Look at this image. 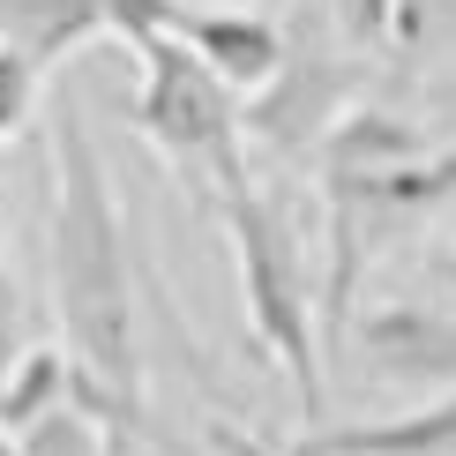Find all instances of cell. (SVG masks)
Here are the masks:
<instances>
[{
    "label": "cell",
    "instance_id": "cell-8",
    "mask_svg": "<svg viewBox=\"0 0 456 456\" xmlns=\"http://www.w3.org/2000/svg\"><path fill=\"white\" fill-rule=\"evenodd\" d=\"M330 187H345L359 210H434V202H456V150H442V158L419 150L382 173H330Z\"/></svg>",
    "mask_w": 456,
    "mask_h": 456
},
{
    "label": "cell",
    "instance_id": "cell-12",
    "mask_svg": "<svg viewBox=\"0 0 456 456\" xmlns=\"http://www.w3.org/2000/svg\"><path fill=\"white\" fill-rule=\"evenodd\" d=\"M30 98H37V61H30L23 45H15V37H0V142L23 135Z\"/></svg>",
    "mask_w": 456,
    "mask_h": 456
},
{
    "label": "cell",
    "instance_id": "cell-7",
    "mask_svg": "<svg viewBox=\"0 0 456 456\" xmlns=\"http://www.w3.org/2000/svg\"><path fill=\"white\" fill-rule=\"evenodd\" d=\"M105 23H112V0H0V37H15L37 68H53Z\"/></svg>",
    "mask_w": 456,
    "mask_h": 456
},
{
    "label": "cell",
    "instance_id": "cell-16",
    "mask_svg": "<svg viewBox=\"0 0 456 456\" xmlns=\"http://www.w3.org/2000/svg\"><path fill=\"white\" fill-rule=\"evenodd\" d=\"M210 456H299V449H292V442H284V449H277V442H255L247 427H224V419H217V427H210Z\"/></svg>",
    "mask_w": 456,
    "mask_h": 456
},
{
    "label": "cell",
    "instance_id": "cell-2",
    "mask_svg": "<svg viewBox=\"0 0 456 456\" xmlns=\"http://www.w3.org/2000/svg\"><path fill=\"white\" fill-rule=\"evenodd\" d=\"M158 0H112V23L127 45L142 53V98H135V127L165 158L180 165H210L217 187L247 173L240 158V112H232V83L202 61L195 45H180L173 30L158 23Z\"/></svg>",
    "mask_w": 456,
    "mask_h": 456
},
{
    "label": "cell",
    "instance_id": "cell-9",
    "mask_svg": "<svg viewBox=\"0 0 456 456\" xmlns=\"http://www.w3.org/2000/svg\"><path fill=\"white\" fill-rule=\"evenodd\" d=\"M419 150H427V135L411 120H396L382 105H359L330 127V173H382V165H404Z\"/></svg>",
    "mask_w": 456,
    "mask_h": 456
},
{
    "label": "cell",
    "instance_id": "cell-1",
    "mask_svg": "<svg viewBox=\"0 0 456 456\" xmlns=\"http://www.w3.org/2000/svg\"><path fill=\"white\" fill-rule=\"evenodd\" d=\"M53 307L68 337V396L105 434L142 427V352H135V284L112 210L105 158L83 105H53Z\"/></svg>",
    "mask_w": 456,
    "mask_h": 456
},
{
    "label": "cell",
    "instance_id": "cell-6",
    "mask_svg": "<svg viewBox=\"0 0 456 456\" xmlns=\"http://www.w3.org/2000/svg\"><path fill=\"white\" fill-rule=\"evenodd\" d=\"M292 449L299 456H456V389L374 427H307Z\"/></svg>",
    "mask_w": 456,
    "mask_h": 456
},
{
    "label": "cell",
    "instance_id": "cell-14",
    "mask_svg": "<svg viewBox=\"0 0 456 456\" xmlns=\"http://www.w3.org/2000/svg\"><path fill=\"white\" fill-rule=\"evenodd\" d=\"M389 8L396 0H337V23H345L352 45H382L389 37Z\"/></svg>",
    "mask_w": 456,
    "mask_h": 456
},
{
    "label": "cell",
    "instance_id": "cell-5",
    "mask_svg": "<svg viewBox=\"0 0 456 456\" xmlns=\"http://www.w3.org/2000/svg\"><path fill=\"white\" fill-rule=\"evenodd\" d=\"M359 359L382 382H449L456 389V314L389 299V307L359 314Z\"/></svg>",
    "mask_w": 456,
    "mask_h": 456
},
{
    "label": "cell",
    "instance_id": "cell-4",
    "mask_svg": "<svg viewBox=\"0 0 456 456\" xmlns=\"http://www.w3.org/2000/svg\"><path fill=\"white\" fill-rule=\"evenodd\" d=\"M150 15H158L180 45H195L232 90H262L284 68V30L262 23V15H247V8H187V0H158Z\"/></svg>",
    "mask_w": 456,
    "mask_h": 456
},
{
    "label": "cell",
    "instance_id": "cell-13",
    "mask_svg": "<svg viewBox=\"0 0 456 456\" xmlns=\"http://www.w3.org/2000/svg\"><path fill=\"white\" fill-rule=\"evenodd\" d=\"M449 23H456V0H396V8H389V37H396L404 53L434 45Z\"/></svg>",
    "mask_w": 456,
    "mask_h": 456
},
{
    "label": "cell",
    "instance_id": "cell-11",
    "mask_svg": "<svg viewBox=\"0 0 456 456\" xmlns=\"http://www.w3.org/2000/svg\"><path fill=\"white\" fill-rule=\"evenodd\" d=\"M8 442H15V456H105V442H112V434L90 419V411L75 404V396H61V404H53V411H37L30 427H15Z\"/></svg>",
    "mask_w": 456,
    "mask_h": 456
},
{
    "label": "cell",
    "instance_id": "cell-15",
    "mask_svg": "<svg viewBox=\"0 0 456 456\" xmlns=\"http://www.w3.org/2000/svg\"><path fill=\"white\" fill-rule=\"evenodd\" d=\"M15 352H23V284H15L8 262H0V374L15 367Z\"/></svg>",
    "mask_w": 456,
    "mask_h": 456
},
{
    "label": "cell",
    "instance_id": "cell-3",
    "mask_svg": "<svg viewBox=\"0 0 456 456\" xmlns=\"http://www.w3.org/2000/svg\"><path fill=\"white\" fill-rule=\"evenodd\" d=\"M224 224L240 255V292H247V330L270 352V367L292 374V396L307 419H322V359H314V307H307V262L284 210L255 180H224Z\"/></svg>",
    "mask_w": 456,
    "mask_h": 456
},
{
    "label": "cell",
    "instance_id": "cell-17",
    "mask_svg": "<svg viewBox=\"0 0 456 456\" xmlns=\"http://www.w3.org/2000/svg\"><path fill=\"white\" fill-rule=\"evenodd\" d=\"M434 284L456 299V247H442V255H434Z\"/></svg>",
    "mask_w": 456,
    "mask_h": 456
},
{
    "label": "cell",
    "instance_id": "cell-10",
    "mask_svg": "<svg viewBox=\"0 0 456 456\" xmlns=\"http://www.w3.org/2000/svg\"><path fill=\"white\" fill-rule=\"evenodd\" d=\"M68 396V352L37 345V352H15V367L0 374V434L30 427L37 411H53Z\"/></svg>",
    "mask_w": 456,
    "mask_h": 456
}]
</instances>
